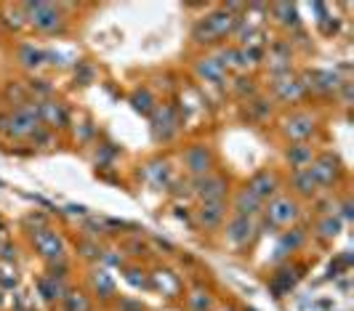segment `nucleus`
<instances>
[{"instance_id": "1", "label": "nucleus", "mask_w": 354, "mask_h": 311, "mask_svg": "<svg viewBox=\"0 0 354 311\" xmlns=\"http://www.w3.org/2000/svg\"><path fill=\"white\" fill-rule=\"evenodd\" d=\"M237 19L240 17H234L224 8H213L211 14L197 19V24L192 27V40L197 46H218L221 40L234 35Z\"/></svg>"}, {"instance_id": "2", "label": "nucleus", "mask_w": 354, "mask_h": 311, "mask_svg": "<svg viewBox=\"0 0 354 311\" xmlns=\"http://www.w3.org/2000/svg\"><path fill=\"white\" fill-rule=\"evenodd\" d=\"M21 11L27 24L40 35H64L67 32V17L62 6L53 3H21Z\"/></svg>"}, {"instance_id": "3", "label": "nucleus", "mask_w": 354, "mask_h": 311, "mask_svg": "<svg viewBox=\"0 0 354 311\" xmlns=\"http://www.w3.org/2000/svg\"><path fill=\"white\" fill-rule=\"evenodd\" d=\"M43 128V122L37 117V104H21L14 106L8 115H6V125H3V133L8 138H32Z\"/></svg>"}, {"instance_id": "4", "label": "nucleus", "mask_w": 354, "mask_h": 311, "mask_svg": "<svg viewBox=\"0 0 354 311\" xmlns=\"http://www.w3.org/2000/svg\"><path fill=\"white\" fill-rule=\"evenodd\" d=\"M261 216L266 218V226H272V229H290L301 218V202L290 194H277L274 200H269L264 205Z\"/></svg>"}, {"instance_id": "5", "label": "nucleus", "mask_w": 354, "mask_h": 311, "mask_svg": "<svg viewBox=\"0 0 354 311\" xmlns=\"http://www.w3.org/2000/svg\"><path fill=\"white\" fill-rule=\"evenodd\" d=\"M32 247H35L37 256L46 261V266L67 261V242H64V237L53 226L32 229Z\"/></svg>"}, {"instance_id": "6", "label": "nucleus", "mask_w": 354, "mask_h": 311, "mask_svg": "<svg viewBox=\"0 0 354 311\" xmlns=\"http://www.w3.org/2000/svg\"><path fill=\"white\" fill-rule=\"evenodd\" d=\"M192 194L200 197V202H227L230 194V178L221 173H205L200 178H192Z\"/></svg>"}, {"instance_id": "7", "label": "nucleus", "mask_w": 354, "mask_h": 311, "mask_svg": "<svg viewBox=\"0 0 354 311\" xmlns=\"http://www.w3.org/2000/svg\"><path fill=\"white\" fill-rule=\"evenodd\" d=\"M309 173H312V178L317 181L319 189H330V187H336L338 181L344 178V165H341V160H338L336 155L322 152V155H317L312 160Z\"/></svg>"}, {"instance_id": "8", "label": "nucleus", "mask_w": 354, "mask_h": 311, "mask_svg": "<svg viewBox=\"0 0 354 311\" xmlns=\"http://www.w3.org/2000/svg\"><path fill=\"white\" fill-rule=\"evenodd\" d=\"M149 122H152L155 141H171L181 128V117H178V109L174 104H158L155 112L149 115Z\"/></svg>"}, {"instance_id": "9", "label": "nucleus", "mask_w": 354, "mask_h": 311, "mask_svg": "<svg viewBox=\"0 0 354 311\" xmlns=\"http://www.w3.org/2000/svg\"><path fill=\"white\" fill-rule=\"evenodd\" d=\"M227 242H230L232 247H237V250H243V247H248L250 242L259 237V218H253V216H232L230 224H227Z\"/></svg>"}, {"instance_id": "10", "label": "nucleus", "mask_w": 354, "mask_h": 311, "mask_svg": "<svg viewBox=\"0 0 354 311\" xmlns=\"http://www.w3.org/2000/svg\"><path fill=\"white\" fill-rule=\"evenodd\" d=\"M181 160H184L187 173H189L192 178H200V176H205V173H213L216 155H213V149L208 144H192V147L184 149Z\"/></svg>"}, {"instance_id": "11", "label": "nucleus", "mask_w": 354, "mask_h": 311, "mask_svg": "<svg viewBox=\"0 0 354 311\" xmlns=\"http://www.w3.org/2000/svg\"><path fill=\"white\" fill-rule=\"evenodd\" d=\"M245 189L253 194V197H259L261 202H269V200H274L280 189H283V181H280V176L274 171H259L253 173L248 178V184H245Z\"/></svg>"}, {"instance_id": "12", "label": "nucleus", "mask_w": 354, "mask_h": 311, "mask_svg": "<svg viewBox=\"0 0 354 311\" xmlns=\"http://www.w3.org/2000/svg\"><path fill=\"white\" fill-rule=\"evenodd\" d=\"M317 131V117L312 112H293L288 120L283 122V133L293 144H301V141H309Z\"/></svg>"}, {"instance_id": "13", "label": "nucleus", "mask_w": 354, "mask_h": 311, "mask_svg": "<svg viewBox=\"0 0 354 311\" xmlns=\"http://www.w3.org/2000/svg\"><path fill=\"white\" fill-rule=\"evenodd\" d=\"M37 295L48 303V306H56L64 293L70 290V282H67V274H53V272H46V274L37 276Z\"/></svg>"}, {"instance_id": "14", "label": "nucleus", "mask_w": 354, "mask_h": 311, "mask_svg": "<svg viewBox=\"0 0 354 311\" xmlns=\"http://www.w3.org/2000/svg\"><path fill=\"white\" fill-rule=\"evenodd\" d=\"M197 77L200 80H205V83H211V86H224L227 83V77H230V69L227 64L221 62V56L218 53H208V56H203L200 62H197Z\"/></svg>"}, {"instance_id": "15", "label": "nucleus", "mask_w": 354, "mask_h": 311, "mask_svg": "<svg viewBox=\"0 0 354 311\" xmlns=\"http://www.w3.org/2000/svg\"><path fill=\"white\" fill-rule=\"evenodd\" d=\"M272 91H274V96L283 104H299L304 96H306V88H304L301 77H299V75H290V72L274 77Z\"/></svg>"}, {"instance_id": "16", "label": "nucleus", "mask_w": 354, "mask_h": 311, "mask_svg": "<svg viewBox=\"0 0 354 311\" xmlns=\"http://www.w3.org/2000/svg\"><path fill=\"white\" fill-rule=\"evenodd\" d=\"M37 104V117L43 122V128L48 131H56V128H64L70 122V112L67 106L56 99H46V102H35Z\"/></svg>"}, {"instance_id": "17", "label": "nucleus", "mask_w": 354, "mask_h": 311, "mask_svg": "<svg viewBox=\"0 0 354 311\" xmlns=\"http://www.w3.org/2000/svg\"><path fill=\"white\" fill-rule=\"evenodd\" d=\"M149 288L158 290V293H162L165 298H178V295L184 293V282H181V276L174 274L171 269H155V272L149 274Z\"/></svg>"}, {"instance_id": "18", "label": "nucleus", "mask_w": 354, "mask_h": 311, "mask_svg": "<svg viewBox=\"0 0 354 311\" xmlns=\"http://www.w3.org/2000/svg\"><path fill=\"white\" fill-rule=\"evenodd\" d=\"M91 290H93V295H96L99 301H104V303L115 301V295H118L115 276L109 274L104 266H102V269H93V272H91Z\"/></svg>"}, {"instance_id": "19", "label": "nucleus", "mask_w": 354, "mask_h": 311, "mask_svg": "<svg viewBox=\"0 0 354 311\" xmlns=\"http://www.w3.org/2000/svg\"><path fill=\"white\" fill-rule=\"evenodd\" d=\"M195 216L203 229H218L227 218V202H200Z\"/></svg>"}, {"instance_id": "20", "label": "nucleus", "mask_w": 354, "mask_h": 311, "mask_svg": "<svg viewBox=\"0 0 354 311\" xmlns=\"http://www.w3.org/2000/svg\"><path fill=\"white\" fill-rule=\"evenodd\" d=\"M142 178L149 187H155V189H165L171 184V165H168V160H152V162H147L142 168Z\"/></svg>"}, {"instance_id": "21", "label": "nucleus", "mask_w": 354, "mask_h": 311, "mask_svg": "<svg viewBox=\"0 0 354 311\" xmlns=\"http://www.w3.org/2000/svg\"><path fill=\"white\" fill-rule=\"evenodd\" d=\"M299 272H301L299 266L285 263V266H280V269L272 274V290L277 293V298H283V295H288L293 288H296V282L301 279V274H299Z\"/></svg>"}, {"instance_id": "22", "label": "nucleus", "mask_w": 354, "mask_h": 311, "mask_svg": "<svg viewBox=\"0 0 354 311\" xmlns=\"http://www.w3.org/2000/svg\"><path fill=\"white\" fill-rule=\"evenodd\" d=\"M285 157H288V162H290L293 171H304V168L312 165V160H315L317 155H315V149H312L306 141H301V144H290L288 152H285Z\"/></svg>"}, {"instance_id": "23", "label": "nucleus", "mask_w": 354, "mask_h": 311, "mask_svg": "<svg viewBox=\"0 0 354 311\" xmlns=\"http://www.w3.org/2000/svg\"><path fill=\"white\" fill-rule=\"evenodd\" d=\"M261 210H264V202L259 197H253L245 187L234 194V213L237 216H253V218H259Z\"/></svg>"}, {"instance_id": "24", "label": "nucleus", "mask_w": 354, "mask_h": 311, "mask_svg": "<svg viewBox=\"0 0 354 311\" xmlns=\"http://www.w3.org/2000/svg\"><path fill=\"white\" fill-rule=\"evenodd\" d=\"M290 187H293V191L299 194V197H315L319 191L317 181L312 178V173H309V168H304V171H293L290 173Z\"/></svg>"}, {"instance_id": "25", "label": "nucleus", "mask_w": 354, "mask_h": 311, "mask_svg": "<svg viewBox=\"0 0 354 311\" xmlns=\"http://www.w3.org/2000/svg\"><path fill=\"white\" fill-rule=\"evenodd\" d=\"M59 309L62 311H93V301L88 298V293L70 288V290L64 293V298L59 301Z\"/></svg>"}, {"instance_id": "26", "label": "nucleus", "mask_w": 354, "mask_h": 311, "mask_svg": "<svg viewBox=\"0 0 354 311\" xmlns=\"http://www.w3.org/2000/svg\"><path fill=\"white\" fill-rule=\"evenodd\" d=\"M272 17L277 19V24L280 27H288V30H296L301 21H299V8L293 6V3H274L272 8Z\"/></svg>"}, {"instance_id": "27", "label": "nucleus", "mask_w": 354, "mask_h": 311, "mask_svg": "<svg viewBox=\"0 0 354 311\" xmlns=\"http://www.w3.org/2000/svg\"><path fill=\"white\" fill-rule=\"evenodd\" d=\"M19 64L27 69H37L46 64V51L43 48H37V46H32V43H24V46H19Z\"/></svg>"}, {"instance_id": "28", "label": "nucleus", "mask_w": 354, "mask_h": 311, "mask_svg": "<svg viewBox=\"0 0 354 311\" xmlns=\"http://www.w3.org/2000/svg\"><path fill=\"white\" fill-rule=\"evenodd\" d=\"M216 309V301H213L211 290L205 288H192L187 293V311H213Z\"/></svg>"}, {"instance_id": "29", "label": "nucleus", "mask_w": 354, "mask_h": 311, "mask_svg": "<svg viewBox=\"0 0 354 311\" xmlns=\"http://www.w3.org/2000/svg\"><path fill=\"white\" fill-rule=\"evenodd\" d=\"M128 102H131V106H133L139 115H147V117H149V115L155 112V106H158V102H155V96H152L149 88H136Z\"/></svg>"}, {"instance_id": "30", "label": "nucleus", "mask_w": 354, "mask_h": 311, "mask_svg": "<svg viewBox=\"0 0 354 311\" xmlns=\"http://www.w3.org/2000/svg\"><path fill=\"white\" fill-rule=\"evenodd\" d=\"M341 218H338L336 213H330V216H322L317 221V237L322 242H330L336 240L338 234H341Z\"/></svg>"}, {"instance_id": "31", "label": "nucleus", "mask_w": 354, "mask_h": 311, "mask_svg": "<svg viewBox=\"0 0 354 311\" xmlns=\"http://www.w3.org/2000/svg\"><path fill=\"white\" fill-rule=\"evenodd\" d=\"M245 115H248L250 120H256V122L266 120V117L272 115V102H266V99H250Z\"/></svg>"}, {"instance_id": "32", "label": "nucleus", "mask_w": 354, "mask_h": 311, "mask_svg": "<svg viewBox=\"0 0 354 311\" xmlns=\"http://www.w3.org/2000/svg\"><path fill=\"white\" fill-rule=\"evenodd\" d=\"M306 240V234H304V229H290V232H285L283 240H280V250L285 253H293V250H299Z\"/></svg>"}, {"instance_id": "33", "label": "nucleus", "mask_w": 354, "mask_h": 311, "mask_svg": "<svg viewBox=\"0 0 354 311\" xmlns=\"http://www.w3.org/2000/svg\"><path fill=\"white\" fill-rule=\"evenodd\" d=\"M17 285H19L17 266H14V263H3V261H0V288H6V290H14Z\"/></svg>"}, {"instance_id": "34", "label": "nucleus", "mask_w": 354, "mask_h": 311, "mask_svg": "<svg viewBox=\"0 0 354 311\" xmlns=\"http://www.w3.org/2000/svg\"><path fill=\"white\" fill-rule=\"evenodd\" d=\"M6 99H8V104H14V106L30 104V91H27V86H14V83H8V86H6Z\"/></svg>"}, {"instance_id": "35", "label": "nucleus", "mask_w": 354, "mask_h": 311, "mask_svg": "<svg viewBox=\"0 0 354 311\" xmlns=\"http://www.w3.org/2000/svg\"><path fill=\"white\" fill-rule=\"evenodd\" d=\"M253 91H256V86H253V80H250V77H237V80L232 83V93H234V96H240V99H248Z\"/></svg>"}, {"instance_id": "36", "label": "nucleus", "mask_w": 354, "mask_h": 311, "mask_svg": "<svg viewBox=\"0 0 354 311\" xmlns=\"http://www.w3.org/2000/svg\"><path fill=\"white\" fill-rule=\"evenodd\" d=\"M125 279H128L133 288H149V276L144 274L142 269H133V266L125 269Z\"/></svg>"}, {"instance_id": "37", "label": "nucleus", "mask_w": 354, "mask_h": 311, "mask_svg": "<svg viewBox=\"0 0 354 311\" xmlns=\"http://www.w3.org/2000/svg\"><path fill=\"white\" fill-rule=\"evenodd\" d=\"M80 253H83V258H88V261H99L102 258V247H99V242H91V240H83L80 242Z\"/></svg>"}, {"instance_id": "38", "label": "nucleus", "mask_w": 354, "mask_h": 311, "mask_svg": "<svg viewBox=\"0 0 354 311\" xmlns=\"http://www.w3.org/2000/svg\"><path fill=\"white\" fill-rule=\"evenodd\" d=\"M118 311H144V306L133 298H120L118 301Z\"/></svg>"}, {"instance_id": "39", "label": "nucleus", "mask_w": 354, "mask_h": 311, "mask_svg": "<svg viewBox=\"0 0 354 311\" xmlns=\"http://www.w3.org/2000/svg\"><path fill=\"white\" fill-rule=\"evenodd\" d=\"M341 210H344V218L349 221V218H352V202H349V200H344V205H341Z\"/></svg>"}, {"instance_id": "40", "label": "nucleus", "mask_w": 354, "mask_h": 311, "mask_svg": "<svg viewBox=\"0 0 354 311\" xmlns=\"http://www.w3.org/2000/svg\"><path fill=\"white\" fill-rule=\"evenodd\" d=\"M213 311H237L234 306H218V309H213Z\"/></svg>"}, {"instance_id": "41", "label": "nucleus", "mask_w": 354, "mask_h": 311, "mask_svg": "<svg viewBox=\"0 0 354 311\" xmlns=\"http://www.w3.org/2000/svg\"><path fill=\"white\" fill-rule=\"evenodd\" d=\"M3 125H6V115L0 112V133H3Z\"/></svg>"}, {"instance_id": "42", "label": "nucleus", "mask_w": 354, "mask_h": 311, "mask_svg": "<svg viewBox=\"0 0 354 311\" xmlns=\"http://www.w3.org/2000/svg\"><path fill=\"white\" fill-rule=\"evenodd\" d=\"M0 306H3V298H0Z\"/></svg>"}]
</instances>
